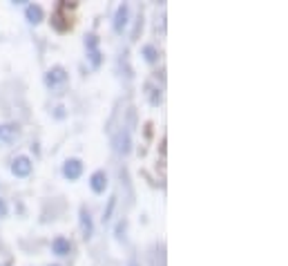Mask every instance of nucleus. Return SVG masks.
<instances>
[{"instance_id": "nucleus-1", "label": "nucleus", "mask_w": 288, "mask_h": 266, "mask_svg": "<svg viewBox=\"0 0 288 266\" xmlns=\"http://www.w3.org/2000/svg\"><path fill=\"white\" fill-rule=\"evenodd\" d=\"M114 150L118 155H127V152L132 150V134H130V128H123V130L116 132L114 136Z\"/></svg>"}, {"instance_id": "nucleus-2", "label": "nucleus", "mask_w": 288, "mask_h": 266, "mask_svg": "<svg viewBox=\"0 0 288 266\" xmlns=\"http://www.w3.org/2000/svg\"><path fill=\"white\" fill-rule=\"evenodd\" d=\"M11 172L16 174V177H27V174L31 172V159L29 157H16L14 164H11Z\"/></svg>"}, {"instance_id": "nucleus-3", "label": "nucleus", "mask_w": 288, "mask_h": 266, "mask_svg": "<svg viewBox=\"0 0 288 266\" xmlns=\"http://www.w3.org/2000/svg\"><path fill=\"white\" fill-rule=\"evenodd\" d=\"M63 174L67 177V179H78L81 174H83V164L78 159H67L65 161V166H63Z\"/></svg>"}, {"instance_id": "nucleus-4", "label": "nucleus", "mask_w": 288, "mask_h": 266, "mask_svg": "<svg viewBox=\"0 0 288 266\" xmlns=\"http://www.w3.org/2000/svg\"><path fill=\"white\" fill-rule=\"evenodd\" d=\"M18 136V126L16 123H2L0 126V145H7L11 141H16Z\"/></svg>"}, {"instance_id": "nucleus-5", "label": "nucleus", "mask_w": 288, "mask_h": 266, "mask_svg": "<svg viewBox=\"0 0 288 266\" xmlns=\"http://www.w3.org/2000/svg\"><path fill=\"white\" fill-rule=\"evenodd\" d=\"M45 81H47V85H58V83H65L67 81V72H65V67L56 65V67H52L47 74H45Z\"/></svg>"}, {"instance_id": "nucleus-6", "label": "nucleus", "mask_w": 288, "mask_h": 266, "mask_svg": "<svg viewBox=\"0 0 288 266\" xmlns=\"http://www.w3.org/2000/svg\"><path fill=\"white\" fill-rule=\"evenodd\" d=\"M127 20H130V7L123 2L116 9V16H114V29H116V32H123V29L127 27Z\"/></svg>"}, {"instance_id": "nucleus-7", "label": "nucleus", "mask_w": 288, "mask_h": 266, "mask_svg": "<svg viewBox=\"0 0 288 266\" xmlns=\"http://www.w3.org/2000/svg\"><path fill=\"white\" fill-rule=\"evenodd\" d=\"M89 186H92L94 193H103V190L108 188V174L103 172V170H96V172L89 177Z\"/></svg>"}, {"instance_id": "nucleus-8", "label": "nucleus", "mask_w": 288, "mask_h": 266, "mask_svg": "<svg viewBox=\"0 0 288 266\" xmlns=\"http://www.w3.org/2000/svg\"><path fill=\"white\" fill-rule=\"evenodd\" d=\"M81 231H83V237L89 239L94 233V226H92V217H89V213L85 208H81Z\"/></svg>"}, {"instance_id": "nucleus-9", "label": "nucleus", "mask_w": 288, "mask_h": 266, "mask_svg": "<svg viewBox=\"0 0 288 266\" xmlns=\"http://www.w3.org/2000/svg\"><path fill=\"white\" fill-rule=\"evenodd\" d=\"M25 16H27V20H29L31 25H38L40 20L45 18V11H43V7H38V5H29L25 9Z\"/></svg>"}, {"instance_id": "nucleus-10", "label": "nucleus", "mask_w": 288, "mask_h": 266, "mask_svg": "<svg viewBox=\"0 0 288 266\" xmlns=\"http://www.w3.org/2000/svg\"><path fill=\"white\" fill-rule=\"evenodd\" d=\"M52 251H54L56 255H67V253L72 251V244L65 237H56L54 242H52Z\"/></svg>"}, {"instance_id": "nucleus-11", "label": "nucleus", "mask_w": 288, "mask_h": 266, "mask_svg": "<svg viewBox=\"0 0 288 266\" xmlns=\"http://www.w3.org/2000/svg\"><path fill=\"white\" fill-rule=\"evenodd\" d=\"M143 56H145L147 63H156V58H159V52H156L154 45H145V47H143Z\"/></svg>"}, {"instance_id": "nucleus-12", "label": "nucleus", "mask_w": 288, "mask_h": 266, "mask_svg": "<svg viewBox=\"0 0 288 266\" xmlns=\"http://www.w3.org/2000/svg\"><path fill=\"white\" fill-rule=\"evenodd\" d=\"M152 266H166V253H163V246L154 251V255H152Z\"/></svg>"}, {"instance_id": "nucleus-13", "label": "nucleus", "mask_w": 288, "mask_h": 266, "mask_svg": "<svg viewBox=\"0 0 288 266\" xmlns=\"http://www.w3.org/2000/svg\"><path fill=\"white\" fill-rule=\"evenodd\" d=\"M60 20H65V18H63V11H56V14H54V20H52V23H54V27L58 29V32H65L69 25H67V23H60Z\"/></svg>"}, {"instance_id": "nucleus-14", "label": "nucleus", "mask_w": 288, "mask_h": 266, "mask_svg": "<svg viewBox=\"0 0 288 266\" xmlns=\"http://www.w3.org/2000/svg\"><path fill=\"white\" fill-rule=\"evenodd\" d=\"M114 206H116V197H110V203H108V208H105V215H103V222H108L110 217H112V210H114Z\"/></svg>"}, {"instance_id": "nucleus-15", "label": "nucleus", "mask_w": 288, "mask_h": 266, "mask_svg": "<svg viewBox=\"0 0 288 266\" xmlns=\"http://www.w3.org/2000/svg\"><path fill=\"white\" fill-rule=\"evenodd\" d=\"M89 58H92V65H94V67H98V65H101V54H98L96 49H92V56H89Z\"/></svg>"}, {"instance_id": "nucleus-16", "label": "nucleus", "mask_w": 288, "mask_h": 266, "mask_svg": "<svg viewBox=\"0 0 288 266\" xmlns=\"http://www.w3.org/2000/svg\"><path fill=\"white\" fill-rule=\"evenodd\" d=\"M5 215H7V203L0 199V217H5Z\"/></svg>"}, {"instance_id": "nucleus-17", "label": "nucleus", "mask_w": 288, "mask_h": 266, "mask_svg": "<svg viewBox=\"0 0 288 266\" xmlns=\"http://www.w3.org/2000/svg\"><path fill=\"white\" fill-rule=\"evenodd\" d=\"M123 231H125V222H121V224H118V228H116V233H118V235H116V237H121V233Z\"/></svg>"}, {"instance_id": "nucleus-18", "label": "nucleus", "mask_w": 288, "mask_h": 266, "mask_svg": "<svg viewBox=\"0 0 288 266\" xmlns=\"http://www.w3.org/2000/svg\"><path fill=\"white\" fill-rule=\"evenodd\" d=\"M127 266H139V264H137V260H132V262H130V264H127Z\"/></svg>"}, {"instance_id": "nucleus-19", "label": "nucleus", "mask_w": 288, "mask_h": 266, "mask_svg": "<svg viewBox=\"0 0 288 266\" xmlns=\"http://www.w3.org/2000/svg\"><path fill=\"white\" fill-rule=\"evenodd\" d=\"M2 266H7V264H2Z\"/></svg>"}]
</instances>
